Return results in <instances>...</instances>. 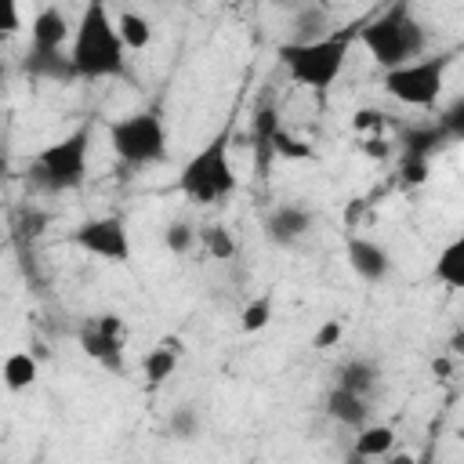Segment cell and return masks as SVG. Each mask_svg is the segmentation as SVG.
<instances>
[{
    "label": "cell",
    "instance_id": "1",
    "mask_svg": "<svg viewBox=\"0 0 464 464\" xmlns=\"http://www.w3.org/2000/svg\"><path fill=\"white\" fill-rule=\"evenodd\" d=\"M72 65H76V80H109V76H123L127 69V44L105 7V0H87L72 44H69Z\"/></svg>",
    "mask_w": 464,
    "mask_h": 464
},
{
    "label": "cell",
    "instance_id": "2",
    "mask_svg": "<svg viewBox=\"0 0 464 464\" xmlns=\"http://www.w3.org/2000/svg\"><path fill=\"white\" fill-rule=\"evenodd\" d=\"M366 54L381 65V69H395V65H406L413 58L424 54V44H428V33L424 25L417 22L410 0H395L392 7H384L377 18H370L359 33Z\"/></svg>",
    "mask_w": 464,
    "mask_h": 464
},
{
    "label": "cell",
    "instance_id": "3",
    "mask_svg": "<svg viewBox=\"0 0 464 464\" xmlns=\"http://www.w3.org/2000/svg\"><path fill=\"white\" fill-rule=\"evenodd\" d=\"M279 65L297 87L308 91H330L344 69L348 58V36L344 33H326L319 40H286L279 44Z\"/></svg>",
    "mask_w": 464,
    "mask_h": 464
},
{
    "label": "cell",
    "instance_id": "4",
    "mask_svg": "<svg viewBox=\"0 0 464 464\" xmlns=\"http://www.w3.org/2000/svg\"><path fill=\"white\" fill-rule=\"evenodd\" d=\"M87 145H91V127H76L72 134L44 145L29 163V185L47 196L80 188L87 178Z\"/></svg>",
    "mask_w": 464,
    "mask_h": 464
},
{
    "label": "cell",
    "instance_id": "5",
    "mask_svg": "<svg viewBox=\"0 0 464 464\" xmlns=\"http://www.w3.org/2000/svg\"><path fill=\"white\" fill-rule=\"evenodd\" d=\"M178 192L192 203H218L236 192V170L228 160V130L210 138L178 174Z\"/></svg>",
    "mask_w": 464,
    "mask_h": 464
},
{
    "label": "cell",
    "instance_id": "6",
    "mask_svg": "<svg viewBox=\"0 0 464 464\" xmlns=\"http://www.w3.org/2000/svg\"><path fill=\"white\" fill-rule=\"evenodd\" d=\"M109 149L127 167H152L167 160V127L156 109H141L109 123Z\"/></svg>",
    "mask_w": 464,
    "mask_h": 464
},
{
    "label": "cell",
    "instance_id": "7",
    "mask_svg": "<svg viewBox=\"0 0 464 464\" xmlns=\"http://www.w3.org/2000/svg\"><path fill=\"white\" fill-rule=\"evenodd\" d=\"M446 69H450V54H435V58H413L406 65L384 69L381 87L388 98L413 105V109H428L435 105V98L442 94L446 83Z\"/></svg>",
    "mask_w": 464,
    "mask_h": 464
},
{
    "label": "cell",
    "instance_id": "8",
    "mask_svg": "<svg viewBox=\"0 0 464 464\" xmlns=\"http://www.w3.org/2000/svg\"><path fill=\"white\" fill-rule=\"evenodd\" d=\"M72 246H80L83 254L109 261V265H127L130 261V232L123 225V218H91L83 225L72 228Z\"/></svg>",
    "mask_w": 464,
    "mask_h": 464
},
{
    "label": "cell",
    "instance_id": "9",
    "mask_svg": "<svg viewBox=\"0 0 464 464\" xmlns=\"http://www.w3.org/2000/svg\"><path fill=\"white\" fill-rule=\"evenodd\" d=\"M80 348L87 359H94L105 370H123V319L116 312L91 315L80 326Z\"/></svg>",
    "mask_w": 464,
    "mask_h": 464
},
{
    "label": "cell",
    "instance_id": "10",
    "mask_svg": "<svg viewBox=\"0 0 464 464\" xmlns=\"http://www.w3.org/2000/svg\"><path fill=\"white\" fill-rule=\"evenodd\" d=\"M344 257H348V268L362 283H384L388 272H392V254L370 236H348L344 239Z\"/></svg>",
    "mask_w": 464,
    "mask_h": 464
},
{
    "label": "cell",
    "instance_id": "11",
    "mask_svg": "<svg viewBox=\"0 0 464 464\" xmlns=\"http://www.w3.org/2000/svg\"><path fill=\"white\" fill-rule=\"evenodd\" d=\"M312 228V210L304 203H279L265 214V239L276 246H294L308 236Z\"/></svg>",
    "mask_w": 464,
    "mask_h": 464
},
{
    "label": "cell",
    "instance_id": "12",
    "mask_svg": "<svg viewBox=\"0 0 464 464\" xmlns=\"http://www.w3.org/2000/svg\"><path fill=\"white\" fill-rule=\"evenodd\" d=\"M72 25L65 18V11L58 7H40L33 25H29V51H65V44H72Z\"/></svg>",
    "mask_w": 464,
    "mask_h": 464
},
{
    "label": "cell",
    "instance_id": "13",
    "mask_svg": "<svg viewBox=\"0 0 464 464\" xmlns=\"http://www.w3.org/2000/svg\"><path fill=\"white\" fill-rule=\"evenodd\" d=\"M326 417L337 420L341 428L359 431L362 424H370V395H359V392H352V388L334 384L330 395H326Z\"/></svg>",
    "mask_w": 464,
    "mask_h": 464
},
{
    "label": "cell",
    "instance_id": "14",
    "mask_svg": "<svg viewBox=\"0 0 464 464\" xmlns=\"http://www.w3.org/2000/svg\"><path fill=\"white\" fill-rule=\"evenodd\" d=\"M25 72L33 80H76V65L69 51H25Z\"/></svg>",
    "mask_w": 464,
    "mask_h": 464
},
{
    "label": "cell",
    "instance_id": "15",
    "mask_svg": "<svg viewBox=\"0 0 464 464\" xmlns=\"http://www.w3.org/2000/svg\"><path fill=\"white\" fill-rule=\"evenodd\" d=\"M450 145V134L442 130V123H417L402 130V156H417V160H431L435 152H442Z\"/></svg>",
    "mask_w": 464,
    "mask_h": 464
},
{
    "label": "cell",
    "instance_id": "16",
    "mask_svg": "<svg viewBox=\"0 0 464 464\" xmlns=\"http://www.w3.org/2000/svg\"><path fill=\"white\" fill-rule=\"evenodd\" d=\"M431 279L450 286V290H464V232H457L435 257L431 265Z\"/></svg>",
    "mask_w": 464,
    "mask_h": 464
},
{
    "label": "cell",
    "instance_id": "17",
    "mask_svg": "<svg viewBox=\"0 0 464 464\" xmlns=\"http://www.w3.org/2000/svg\"><path fill=\"white\" fill-rule=\"evenodd\" d=\"M178 359H181V341H160L145 359H141V373L149 384H163L167 377H174L178 370Z\"/></svg>",
    "mask_w": 464,
    "mask_h": 464
},
{
    "label": "cell",
    "instance_id": "18",
    "mask_svg": "<svg viewBox=\"0 0 464 464\" xmlns=\"http://www.w3.org/2000/svg\"><path fill=\"white\" fill-rule=\"evenodd\" d=\"M377 377H381V370L370 359H362V355H355V359H348V362L337 366V384L341 388H352L359 395H370L377 388Z\"/></svg>",
    "mask_w": 464,
    "mask_h": 464
},
{
    "label": "cell",
    "instance_id": "19",
    "mask_svg": "<svg viewBox=\"0 0 464 464\" xmlns=\"http://www.w3.org/2000/svg\"><path fill=\"white\" fill-rule=\"evenodd\" d=\"M392 446H395V431L388 424H362L355 431V457H362V460L388 457Z\"/></svg>",
    "mask_w": 464,
    "mask_h": 464
},
{
    "label": "cell",
    "instance_id": "20",
    "mask_svg": "<svg viewBox=\"0 0 464 464\" xmlns=\"http://www.w3.org/2000/svg\"><path fill=\"white\" fill-rule=\"evenodd\" d=\"M36 373H40V362H36L33 352H11V355L4 359V384H7L11 392L29 388V384L36 381Z\"/></svg>",
    "mask_w": 464,
    "mask_h": 464
},
{
    "label": "cell",
    "instance_id": "21",
    "mask_svg": "<svg viewBox=\"0 0 464 464\" xmlns=\"http://www.w3.org/2000/svg\"><path fill=\"white\" fill-rule=\"evenodd\" d=\"M116 29H120L127 51H145L152 44V22L145 14H138V11H120L116 14Z\"/></svg>",
    "mask_w": 464,
    "mask_h": 464
},
{
    "label": "cell",
    "instance_id": "22",
    "mask_svg": "<svg viewBox=\"0 0 464 464\" xmlns=\"http://www.w3.org/2000/svg\"><path fill=\"white\" fill-rule=\"evenodd\" d=\"M199 243H203V250H207L214 261H232V257H236V239H232V232H228L225 225H207V228H199Z\"/></svg>",
    "mask_w": 464,
    "mask_h": 464
},
{
    "label": "cell",
    "instance_id": "23",
    "mask_svg": "<svg viewBox=\"0 0 464 464\" xmlns=\"http://www.w3.org/2000/svg\"><path fill=\"white\" fill-rule=\"evenodd\" d=\"M199 428H203V420H199V410H196L192 402L174 406V413H170V420H167L170 439H178V442H192V439L199 435Z\"/></svg>",
    "mask_w": 464,
    "mask_h": 464
},
{
    "label": "cell",
    "instance_id": "24",
    "mask_svg": "<svg viewBox=\"0 0 464 464\" xmlns=\"http://www.w3.org/2000/svg\"><path fill=\"white\" fill-rule=\"evenodd\" d=\"M279 130V112L272 105H257L254 112V130H250V141L257 152H272V134Z\"/></svg>",
    "mask_w": 464,
    "mask_h": 464
},
{
    "label": "cell",
    "instance_id": "25",
    "mask_svg": "<svg viewBox=\"0 0 464 464\" xmlns=\"http://www.w3.org/2000/svg\"><path fill=\"white\" fill-rule=\"evenodd\" d=\"M196 239H199V232L188 225V221H170L167 228H163V246L170 250V254H188L192 246H196Z\"/></svg>",
    "mask_w": 464,
    "mask_h": 464
},
{
    "label": "cell",
    "instance_id": "26",
    "mask_svg": "<svg viewBox=\"0 0 464 464\" xmlns=\"http://www.w3.org/2000/svg\"><path fill=\"white\" fill-rule=\"evenodd\" d=\"M272 156H283V160H312L315 156V149L308 145V141H301V138H294V134H286L283 127L272 134Z\"/></svg>",
    "mask_w": 464,
    "mask_h": 464
},
{
    "label": "cell",
    "instance_id": "27",
    "mask_svg": "<svg viewBox=\"0 0 464 464\" xmlns=\"http://www.w3.org/2000/svg\"><path fill=\"white\" fill-rule=\"evenodd\" d=\"M272 323V297L265 294V297H254L246 308H243V315H239V326H243V334H257V330H265Z\"/></svg>",
    "mask_w": 464,
    "mask_h": 464
},
{
    "label": "cell",
    "instance_id": "28",
    "mask_svg": "<svg viewBox=\"0 0 464 464\" xmlns=\"http://www.w3.org/2000/svg\"><path fill=\"white\" fill-rule=\"evenodd\" d=\"M294 29H297V40H319V36H326V11H319V7L301 11L297 22H294Z\"/></svg>",
    "mask_w": 464,
    "mask_h": 464
},
{
    "label": "cell",
    "instance_id": "29",
    "mask_svg": "<svg viewBox=\"0 0 464 464\" xmlns=\"http://www.w3.org/2000/svg\"><path fill=\"white\" fill-rule=\"evenodd\" d=\"M439 123H442V130L450 134V141H464V94H457V98L442 109Z\"/></svg>",
    "mask_w": 464,
    "mask_h": 464
},
{
    "label": "cell",
    "instance_id": "30",
    "mask_svg": "<svg viewBox=\"0 0 464 464\" xmlns=\"http://www.w3.org/2000/svg\"><path fill=\"white\" fill-rule=\"evenodd\" d=\"M428 167H431V160L402 156V167H399V174H402V181H410V185H420V181L428 178Z\"/></svg>",
    "mask_w": 464,
    "mask_h": 464
},
{
    "label": "cell",
    "instance_id": "31",
    "mask_svg": "<svg viewBox=\"0 0 464 464\" xmlns=\"http://www.w3.org/2000/svg\"><path fill=\"white\" fill-rule=\"evenodd\" d=\"M14 218H22V221H25L18 232H22V236H29V239H36V236L44 232V225H47V214H44V210H33V207H29V210H18Z\"/></svg>",
    "mask_w": 464,
    "mask_h": 464
},
{
    "label": "cell",
    "instance_id": "32",
    "mask_svg": "<svg viewBox=\"0 0 464 464\" xmlns=\"http://www.w3.org/2000/svg\"><path fill=\"white\" fill-rule=\"evenodd\" d=\"M0 29L11 36L22 29V11H18V0H0Z\"/></svg>",
    "mask_w": 464,
    "mask_h": 464
},
{
    "label": "cell",
    "instance_id": "33",
    "mask_svg": "<svg viewBox=\"0 0 464 464\" xmlns=\"http://www.w3.org/2000/svg\"><path fill=\"white\" fill-rule=\"evenodd\" d=\"M341 334H344V330H341V323H337V319H326V323L315 330L312 344H315V348H334V344L341 341Z\"/></svg>",
    "mask_w": 464,
    "mask_h": 464
},
{
    "label": "cell",
    "instance_id": "34",
    "mask_svg": "<svg viewBox=\"0 0 464 464\" xmlns=\"http://www.w3.org/2000/svg\"><path fill=\"white\" fill-rule=\"evenodd\" d=\"M352 123H355V130H381L384 112H381V109H359Z\"/></svg>",
    "mask_w": 464,
    "mask_h": 464
},
{
    "label": "cell",
    "instance_id": "35",
    "mask_svg": "<svg viewBox=\"0 0 464 464\" xmlns=\"http://www.w3.org/2000/svg\"><path fill=\"white\" fill-rule=\"evenodd\" d=\"M450 352H453V355H464V326L450 337Z\"/></svg>",
    "mask_w": 464,
    "mask_h": 464
},
{
    "label": "cell",
    "instance_id": "36",
    "mask_svg": "<svg viewBox=\"0 0 464 464\" xmlns=\"http://www.w3.org/2000/svg\"><path fill=\"white\" fill-rule=\"evenodd\" d=\"M366 156H388V145L384 141H366Z\"/></svg>",
    "mask_w": 464,
    "mask_h": 464
},
{
    "label": "cell",
    "instance_id": "37",
    "mask_svg": "<svg viewBox=\"0 0 464 464\" xmlns=\"http://www.w3.org/2000/svg\"><path fill=\"white\" fill-rule=\"evenodd\" d=\"M261 4H290V0H261Z\"/></svg>",
    "mask_w": 464,
    "mask_h": 464
},
{
    "label": "cell",
    "instance_id": "38",
    "mask_svg": "<svg viewBox=\"0 0 464 464\" xmlns=\"http://www.w3.org/2000/svg\"><path fill=\"white\" fill-rule=\"evenodd\" d=\"M460 439H464V428H460Z\"/></svg>",
    "mask_w": 464,
    "mask_h": 464
}]
</instances>
